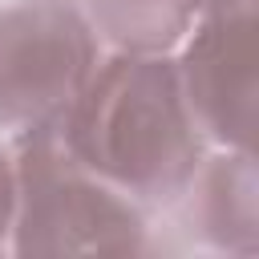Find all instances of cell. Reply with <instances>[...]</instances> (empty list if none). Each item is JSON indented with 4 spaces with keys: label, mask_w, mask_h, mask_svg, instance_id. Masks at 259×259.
<instances>
[{
    "label": "cell",
    "mask_w": 259,
    "mask_h": 259,
    "mask_svg": "<svg viewBox=\"0 0 259 259\" xmlns=\"http://www.w3.org/2000/svg\"><path fill=\"white\" fill-rule=\"evenodd\" d=\"M255 32L259 0H202L190 32L174 49V69L206 146L255 150Z\"/></svg>",
    "instance_id": "4"
},
{
    "label": "cell",
    "mask_w": 259,
    "mask_h": 259,
    "mask_svg": "<svg viewBox=\"0 0 259 259\" xmlns=\"http://www.w3.org/2000/svg\"><path fill=\"white\" fill-rule=\"evenodd\" d=\"M101 49L174 53L190 32L202 0H77Z\"/></svg>",
    "instance_id": "6"
},
{
    "label": "cell",
    "mask_w": 259,
    "mask_h": 259,
    "mask_svg": "<svg viewBox=\"0 0 259 259\" xmlns=\"http://www.w3.org/2000/svg\"><path fill=\"white\" fill-rule=\"evenodd\" d=\"M101 61L77 0H0V138L57 130Z\"/></svg>",
    "instance_id": "3"
},
{
    "label": "cell",
    "mask_w": 259,
    "mask_h": 259,
    "mask_svg": "<svg viewBox=\"0 0 259 259\" xmlns=\"http://www.w3.org/2000/svg\"><path fill=\"white\" fill-rule=\"evenodd\" d=\"M57 134L81 166L146 210L170 206L210 150L174 53H101Z\"/></svg>",
    "instance_id": "1"
},
{
    "label": "cell",
    "mask_w": 259,
    "mask_h": 259,
    "mask_svg": "<svg viewBox=\"0 0 259 259\" xmlns=\"http://www.w3.org/2000/svg\"><path fill=\"white\" fill-rule=\"evenodd\" d=\"M12 223H16V162L12 150H0V251H12Z\"/></svg>",
    "instance_id": "7"
},
{
    "label": "cell",
    "mask_w": 259,
    "mask_h": 259,
    "mask_svg": "<svg viewBox=\"0 0 259 259\" xmlns=\"http://www.w3.org/2000/svg\"><path fill=\"white\" fill-rule=\"evenodd\" d=\"M178 206L182 227L194 243L219 255H255L259 251V174L255 150H219L210 146L186 190L170 202Z\"/></svg>",
    "instance_id": "5"
},
{
    "label": "cell",
    "mask_w": 259,
    "mask_h": 259,
    "mask_svg": "<svg viewBox=\"0 0 259 259\" xmlns=\"http://www.w3.org/2000/svg\"><path fill=\"white\" fill-rule=\"evenodd\" d=\"M12 255H142L150 210L81 166L57 130L12 142Z\"/></svg>",
    "instance_id": "2"
}]
</instances>
